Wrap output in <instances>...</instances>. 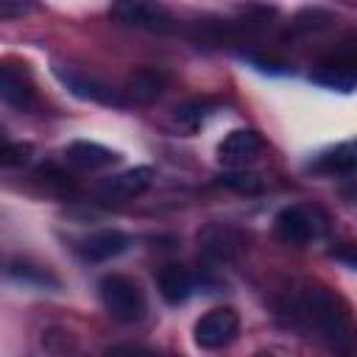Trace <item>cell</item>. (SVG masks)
<instances>
[{"label":"cell","mask_w":357,"mask_h":357,"mask_svg":"<svg viewBox=\"0 0 357 357\" xmlns=\"http://www.w3.org/2000/svg\"><path fill=\"white\" fill-rule=\"evenodd\" d=\"M282 318L298 335L324 343L332 351H357V326L346 301L324 284H296L279 304Z\"/></svg>","instance_id":"6da1fadb"},{"label":"cell","mask_w":357,"mask_h":357,"mask_svg":"<svg viewBox=\"0 0 357 357\" xmlns=\"http://www.w3.org/2000/svg\"><path fill=\"white\" fill-rule=\"evenodd\" d=\"M273 231L287 245H310L329 231V215L315 204H290L276 212Z\"/></svg>","instance_id":"7a4b0ae2"},{"label":"cell","mask_w":357,"mask_h":357,"mask_svg":"<svg viewBox=\"0 0 357 357\" xmlns=\"http://www.w3.org/2000/svg\"><path fill=\"white\" fill-rule=\"evenodd\" d=\"M98 293H100L106 312L123 324H137L148 312L145 293L139 290V284L134 279H128L123 273H106L98 284Z\"/></svg>","instance_id":"3957f363"},{"label":"cell","mask_w":357,"mask_h":357,"mask_svg":"<svg viewBox=\"0 0 357 357\" xmlns=\"http://www.w3.org/2000/svg\"><path fill=\"white\" fill-rule=\"evenodd\" d=\"M109 17L123 28H137L151 33H167L176 28L173 14L159 0H112Z\"/></svg>","instance_id":"277c9868"},{"label":"cell","mask_w":357,"mask_h":357,"mask_svg":"<svg viewBox=\"0 0 357 357\" xmlns=\"http://www.w3.org/2000/svg\"><path fill=\"white\" fill-rule=\"evenodd\" d=\"M245 245V237L237 226L231 223H220V220H212L206 223L201 231H198V254L206 259V262H215V265H226V262H234L240 257Z\"/></svg>","instance_id":"5b68a950"},{"label":"cell","mask_w":357,"mask_h":357,"mask_svg":"<svg viewBox=\"0 0 357 357\" xmlns=\"http://www.w3.org/2000/svg\"><path fill=\"white\" fill-rule=\"evenodd\" d=\"M240 332V315L231 307H215L204 312L192 326V340L204 351H215L229 346Z\"/></svg>","instance_id":"8992f818"},{"label":"cell","mask_w":357,"mask_h":357,"mask_svg":"<svg viewBox=\"0 0 357 357\" xmlns=\"http://www.w3.org/2000/svg\"><path fill=\"white\" fill-rule=\"evenodd\" d=\"M151 184H153V167L139 165V167H128L123 173H114V176L103 178L95 192H98L100 201L120 204V201H131V198L142 195Z\"/></svg>","instance_id":"52a82bcc"},{"label":"cell","mask_w":357,"mask_h":357,"mask_svg":"<svg viewBox=\"0 0 357 357\" xmlns=\"http://www.w3.org/2000/svg\"><path fill=\"white\" fill-rule=\"evenodd\" d=\"M312 81L321 86L337 89V92H351L357 86V47L354 50L346 47V50H337L335 56L324 59L315 67Z\"/></svg>","instance_id":"ba28073f"},{"label":"cell","mask_w":357,"mask_h":357,"mask_svg":"<svg viewBox=\"0 0 357 357\" xmlns=\"http://www.w3.org/2000/svg\"><path fill=\"white\" fill-rule=\"evenodd\" d=\"M265 148V139L254 128H234L218 145V162L226 167H245Z\"/></svg>","instance_id":"9c48e42d"},{"label":"cell","mask_w":357,"mask_h":357,"mask_svg":"<svg viewBox=\"0 0 357 357\" xmlns=\"http://www.w3.org/2000/svg\"><path fill=\"white\" fill-rule=\"evenodd\" d=\"M56 75L59 81L78 98L84 100H92V103H103V106H123L126 98L123 92L112 89L109 84H103L100 78L95 75H86V73H78V70H64V67H56Z\"/></svg>","instance_id":"30bf717a"},{"label":"cell","mask_w":357,"mask_h":357,"mask_svg":"<svg viewBox=\"0 0 357 357\" xmlns=\"http://www.w3.org/2000/svg\"><path fill=\"white\" fill-rule=\"evenodd\" d=\"M128 245H131V240L120 229H100V231H92L84 240H78L75 251L86 262H106V259H114L123 251H128Z\"/></svg>","instance_id":"8fae6325"},{"label":"cell","mask_w":357,"mask_h":357,"mask_svg":"<svg viewBox=\"0 0 357 357\" xmlns=\"http://www.w3.org/2000/svg\"><path fill=\"white\" fill-rule=\"evenodd\" d=\"M310 167L315 173H326V176H354L357 173V137L321 151Z\"/></svg>","instance_id":"7c38bea8"},{"label":"cell","mask_w":357,"mask_h":357,"mask_svg":"<svg viewBox=\"0 0 357 357\" xmlns=\"http://www.w3.org/2000/svg\"><path fill=\"white\" fill-rule=\"evenodd\" d=\"M156 290L159 296L167 301V304H184L192 290H195V279L192 273L184 268V265H176V262H167L156 271Z\"/></svg>","instance_id":"4fadbf2b"},{"label":"cell","mask_w":357,"mask_h":357,"mask_svg":"<svg viewBox=\"0 0 357 357\" xmlns=\"http://www.w3.org/2000/svg\"><path fill=\"white\" fill-rule=\"evenodd\" d=\"M117 159L120 156L114 151H109L106 145L92 142V139H75L64 148V162L78 170H100V167L114 165Z\"/></svg>","instance_id":"5bb4252c"},{"label":"cell","mask_w":357,"mask_h":357,"mask_svg":"<svg viewBox=\"0 0 357 357\" xmlns=\"http://www.w3.org/2000/svg\"><path fill=\"white\" fill-rule=\"evenodd\" d=\"M165 84H167L165 73H159L153 67H139L126 78L123 98H126V103H153L162 95Z\"/></svg>","instance_id":"9a60e30c"},{"label":"cell","mask_w":357,"mask_h":357,"mask_svg":"<svg viewBox=\"0 0 357 357\" xmlns=\"http://www.w3.org/2000/svg\"><path fill=\"white\" fill-rule=\"evenodd\" d=\"M0 98L8 103V106H20L25 109L31 100H33V89L31 84L22 78V73H17L11 64H3L0 67Z\"/></svg>","instance_id":"2e32d148"},{"label":"cell","mask_w":357,"mask_h":357,"mask_svg":"<svg viewBox=\"0 0 357 357\" xmlns=\"http://www.w3.org/2000/svg\"><path fill=\"white\" fill-rule=\"evenodd\" d=\"M212 112H215V103H209V100H204V98H192V100H184V103L176 106L173 120H176V126H178L181 131L192 134V131H198V128L206 123V117H209Z\"/></svg>","instance_id":"e0dca14e"},{"label":"cell","mask_w":357,"mask_h":357,"mask_svg":"<svg viewBox=\"0 0 357 357\" xmlns=\"http://www.w3.org/2000/svg\"><path fill=\"white\" fill-rule=\"evenodd\" d=\"M218 184L226 187V190H234V192H243V195H254L262 190V178L257 173H248L245 167H231L226 173L218 176Z\"/></svg>","instance_id":"ac0fdd59"},{"label":"cell","mask_w":357,"mask_h":357,"mask_svg":"<svg viewBox=\"0 0 357 357\" xmlns=\"http://www.w3.org/2000/svg\"><path fill=\"white\" fill-rule=\"evenodd\" d=\"M8 279L20 282V284H33V287H56V276H50L45 268H36V265H28V262H11L8 265Z\"/></svg>","instance_id":"d6986e66"},{"label":"cell","mask_w":357,"mask_h":357,"mask_svg":"<svg viewBox=\"0 0 357 357\" xmlns=\"http://www.w3.org/2000/svg\"><path fill=\"white\" fill-rule=\"evenodd\" d=\"M31 159V145L28 142H6L3 145V153H0V162L6 167H17V165H25Z\"/></svg>","instance_id":"ffe728a7"},{"label":"cell","mask_w":357,"mask_h":357,"mask_svg":"<svg viewBox=\"0 0 357 357\" xmlns=\"http://www.w3.org/2000/svg\"><path fill=\"white\" fill-rule=\"evenodd\" d=\"M31 8H33V0H0V14H3L6 20L22 17V14H28Z\"/></svg>","instance_id":"44dd1931"}]
</instances>
